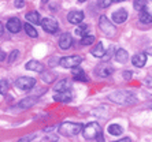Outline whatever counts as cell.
Masks as SVG:
<instances>
[{"label": "cell", "instance_id": "obj_27", "mask_svg": "<svg viewBox=\"0 0 152 142\" xmlns=\"http://www.w3.org/2000/svg\"><path fill=\"white\" fill-rule=\"evenodd\" d=\"M147 3H148V0H134V8L137 11H140L147 7Z\"/></svg>", "mask_w": 152, "mask_h": 142}, {"label": "cell", "instance_id": "obj_6", "mask_svg": "<svg viewBox=\"0 0 152 142\" xmlns=\"http://www.w3.org/2000/svg\"><path fill=\"white\" fill-rule=\"evenodd\" d=\"M36 79L30 78V77H21L15 81V86L21 90H30L32 88H34Z\"/></svg>", "mask_w": 152, "mask_h": 142}, {"label": "cell", "instance_id": "obj_4", "mask_svg": "<svg viewBox=\"0 0 152 142\" xmlns=\"http://www.w3.org/2000/svg\"><path fill=\"white\" fill-rule=\"evenodd\" d=\"M99 28L107 37H114V36L117 34V29H115V26H114L113 23L108 21V18L104 17V15L99 18Z\"/></svg>", "mask_w": 152, "mask_h": 142}, {"label": "cell", "instance_id": "obj_25", "mask_svg": "<svg viewBox=\"0 0 152 142\" xmlns=\"http://www.w3.org/2000/svg\"><path fill=\"white\" fill-rule=\"evenodd\" d=\"M41 79L45 82V83H51V82L55 81V74L51 72V71H45V72L41 74Z\"/></svg>", "mask_w": 152, "mask_h": 142}, {"label": "cell", "instance_id": "obj_3", "mask_svg": "<svg viewBox=\"0 0 152 142\" xmlns=\"http://www.w3.org/2000/svg\"><path fill=\"white\" fill-rule=\"evenodd\" d=\"M82 131V124L74 122H63L59 126V133L64 137H74Z\"/></svg>", "mask_w": 152, "mask_h": 142}, {"label": "cell", "instance_id": "obj_40", "mask_svg": "<svg viewBox=\"0 0 152 142\" xmlns=\"http://www.w3.org/2000/svg\"><path fill=\"white\" fill-rule=\"evenodd\" d=\"M78 1H80V3H84V1H86V0H78Z\"/></svg>", "mask_w": 152, "mask_h": 142}, {"label": "cell", "instance_id": "obj_23", "mask_svg": "<svg viewBox=\"0 0 152 142\" xmlns=\"http://www.w3.org/2000/svg\"><path fill=\"white\" fill-rule=\"evenodd\" d=\"M107 130H108V133H110L111 135H121L122 131H124V128L121 127L119 124H110Z\"/></svg>", "mask_w": 152, "mask_h": 142}, {"label": "cell", "instance_id": "obj_7", "mask_svg": "<svg viewBox=\"0 0 152 142\" xmlns=\"http://www.w3.org/2000/svg\"><path fill=\"white\" fill-rule=\"evenodd\" d=\"M40 25L42 26V29H44L47 33H51V34H53V33H56L58 30H59L58 22L55 21V19H52V18H44V19L40 22Z\"/></svg>", "mask_w": 152, "mask_h": 142}, {"label": "cell", "instance_id": "obj_22", "mask_svg": "<svg viewBox=\"0 0 152 142\" xmlns=\"http://www.w3.org/2000/svg\"><path fill=\"white\" fill-rule=\"evenodd\" d=\"M140 22H142V23H151V14L148 12V10L147 8H142V10H140Z\"/></svg>", "mask_w": 152, "mask_h": 142}, {"label": "cell", "instance_id": "obj_11", "mask_svg": "<svg viewBox=\"0 0 152 142\" xmlns=\"http://www.w3.org/2000/svg\"><path fill=\"white\" fill-rule=\"evenodd\" d=\"M53 100H55V101H59V103H69V101L73 100V93H71L70 90L55 93V94H53Z\"/></svg>", "mask_w": 152, "mask_h": 142}, {"label": "cell", "instance_id": "obj_16", "mask_svg": "<svg viewBox=\"0 0 152 142\" xmlns=\"http://www.w3.org/2000/svg\"><path fill=\"white\" fill-rule=\"evenodd\" d=\"M132 62H133V64H134L136 67L141 68L145 66V63H147V55L145 53H137V55H134V56L132 57Z\"/></svg>", "mask_w": 152, "mask_h": 142}, {"label": "cell", "instance_id": "obj_24", "mask_svg": "<svg viewBox=\"0 0 152 142\" xmlns=\"http://www.w3.org/2000/svg\"><path fill=\"white\" fill-rule=\"evenodd\" d=\"M25 32H26V34L29 36V37H32V38H36V37H37V36H39V33H37V30H36L34 28H33L32 25H30V23H26L25 25Z\"/></svg>", "mask_w": 152, "mask_h": 142}, {"label": "cell", "instance_id": "obj_33", "mask_svg": "<svg viewBox=\"0 0 152 142\" xmlns=\"http://www.w3.org/2000/svg\"><path fill=\"white\" fill-rule=\"evenodd\" d=\"M99 3H100V7L107 8V7H110V6H111V3H113V0H100Z\"/></svg>", "mask_w": 152, "mask_h": 142}, {"label": "cell", "instance_id": "obj_13", "mask_svg": "<svg viewBox=\"0 0 152 142\" xmlns=\"http://www.w3.org/2000/svg\"><path fill=\"white\" fill-rule=\"evenodd\" d=\"M70 88H71L70 79H60L56 85H55L53 90L56 93H60V92H67V90H70Z\"/></svg>", "mask_w": 152, "mask_h": 142}, {"label": "cell", "instance_id": "obj_31", "mask_svg": "<svg viewBox=\"0 0 152 142\" xmlns=\"http://www.w3.org/2000/svg\"><path fill=\"white\" fill-rule=\"evenodd\" d=\"M18 55H19V51H12V52L10 53L8 62H10V63H14V60H17L18 59Z\"/></svg>", "mask_w": 152, "mask_h": 142}, {"label": "cell", "instance_id": "obj_30", "mask_svg": "<svg viewBox=\"0 0 152 142\" xmlns=\"http://www.w3.org/2000/svg\"><path fill=\"white\" fill-rule=\"evenodd\" d=\"M36 137H37V134H28V135H25V137H22V138L18 139V142H32Z\"/></svg>", "mask_w": 152, "mask_h": 142}, {"label": "cell", "instance_id": "obj_14", "mask_svg": "<svg viewBox=\"0 0 152 142\" xmlns=\"http://www.w3.org/2000/svg\"><path fill=\"white\" fill-rule=\"evenodd\" d=\"M37 101H39V97L30 96V97H26V99L21 100V101H19V104H18V106H19V108L26 109V108H30V106L36 105V104H37Z\"/></svg>", "mask_w": 152, "mask_h": 142}, {"label": "cell", "instance_id": "obj_28", "mask_svg": "<svg viewBox=\"0 0 152 142\" xmlns=\"http://www.w3.org/2000/svg\"><path fill=\"white\" fill-rule=\"evenodd\" d=\"M75 33H77L78 36H82V37H84V36H88V34H86V33H88V26L82 25V23H81V26H78V28H77Z\"/></svg>", "mask_w": 152, "mask_h": 142}, {"label": "cell", "instance_id": "obj_29", "mask_svg": "<svg viewBox=\"0 0 152 142\" xmlns=\"http://www.w3.org/2000/svg\"><path fill=\"white\" fill-rule=\"evenodd\" d=\"M8 92V81L7 79H1L0 81V93H7Z\"/></svg>", "mask_w": 152, "mask_h": 142}, {"label": "cell", "instance_id": "obj_35", "mask_svg": "<svg viewBox=\"0 0 152 142\" xmlns=\"http://www.w3.org/2000/svg\"><path fill=\"white\" fill-rule=\"evenodd\" d=\"M124 78L127 79V81L132 78V72H130V71H125V72H124Z\"/></svg>", "mask_w": 152, "mask_h": 142}, {"label": "cell", "instance_id": "obj_20", "mask_svg": "<svg viewBox=\"0 0 152 142\" xmlns=\"http://www.w3.org/2000/svg\"><path fill=\"white\" fill-rule=\"evenodd\" d=\"M127 59H129V53L125 49H118L117 52H115V60H117L118 63H126Z\"/></svg>", "mask_w": 152, "mask_h": 142}, {"label": "cell", "instance_id": "obj_39", "mask_svg": "<svg viewBox=\"0 0 152 142\" xmlns=\"http://www.w3.org/2000/svg\"><path fill=\"white\" fill-rule=\"evenodd\" d=\"M41 3H42V4H45V3H48V0H41Z\"/></svg>", "mask_w": 152, "mask_h": 142}, {"label": "cell", "instance_id": "obj_38", "mask_svg": "<svg viewBox=\"0 0 152 142\" xmlns=\"http://www.w3.org/2000/svg\"><path fill=\"white\" fill-rule=\"evenodd\" d=\"M3 32H4V28H3V23L0 22V36L3 34Z\"/></svg>", "mask_w": 152, "mask_h": 142}, {"label": "cell", "instance_id": "obj_9", "mask_svg": "<svg viewBox=\"0 0 152 142\" xmlns=\"http://www.w3.org/2000/svg\"><path fill=\"white\" fill-rule=\"evenodd\" d=\"M67 21L73 25H78V23H82L84 21V12L82 11H71L67 15Z\"/></svg>", "mask_w": 152, "mask_h": 142}, {"label": "cell", "instance_id": "obj_2", "mask_svg": "<svg viewBox=\"0 0 152 142\" xmlns=\"http://www.w3.org/2000/svg\"><path fill=\"white\" fill-rule=\"evenodd\" d=\"M108 99L111 101L117 104H122V105H129V104H134L137 100H136V96L132 92H127V90H118V92L111 93Z\"/></svg>", "mask_w": 152, "mask_h": 142}, {"label": "cell", "instance_id": "obj_36", "mask_svg": "<svg viewBox=\"0 0 152 142\" xmlns=\"http://www.w3.org/2000/svg\"><path fill=\"white\" fill-rule=\"evenodd\" d=\"M4 57H6V53H4L3 49H0V62H3Z\"/></svg>", "mask_w": 152, "mask_h": 142}, {"label": "cell", "instance_id": "obj_34", "mask_svg": "<svg viewBox=\"0 0 152 142\" xmlns=\"http://www.w3.org/2000/svg\"><path fill=\"white\" fill-rule=\"evenodd\" d=\"M14 4H15V7H17V8H22L26 4V1H25V0H15Z\"/></svg>", "mask_w": 152, "mask_h": 142}, {"label": "cell", "instance_id": "obj_12", "mask_svg": "<svg viewBox=\"0 0 152 142\" xmlns=\"http://www.w3.org/2000/svg\"><path fill=\"white\" fill-rule=\"evenodd\" d=\"M6 26H7V29L10 30L11 33H18L19 30H21V28H22L21 21H19L18 18H10Z\"/></svg>", "mask_w": 152, "mask_h": 142}, {"label": "cell", "instance_id": "obj_15", "mask_svg": "<svg viewBox=\"0 0 152 142\" xmlns=\"http://www.w3.org/2000/svg\"><path fill=\"white\" fill-rule=\"evenodd\" d=\"M126 19H127V11L124 10V8L115 11L113 14V21L115 22V23H124Z\"/></svg>", "mask_w": 152, "mask_h": 142}, {"label": "cell", "instance_id": "obj_1", "mask_svg": "<svg viewBox=\"0 0 152 142\" xmlns=\"http://www.w3.org/2000/svg\"><path fill=\"white\" fill-rule=\"evenodd\" d=\"M82 135L85 139H97V142H104L102 127L97 122H92L82 127Z\"/></svg>", "mask_w": 152, "mask_h": 142}, {"label": "cell", "instance_id": "obj_8", "mask_svg": "<svg viewBox=\"0 0 152 142\" xmlns=\"http://www.w3.org/2000/svg\"><path fill=\"white\" fill-rule=\"evenodd\" d=\"M96 74L102 77V78H107V77H111L114 74V67L110 66L108 63H100L97 67H96Z\"/></svg>", "mask_w": 152, "mask_h": 142}, {"label": "cell", "instance_id": "obj_17", "mask_svg": "<svg viewBox=\"0 0 152 142\" xmlns=\"http://www.w3.org/2000/svg\"><path fill=\"white\" fill-rule=\"evenodd\" d=\"M73 77H74L75 81H82V82H88L89 81V78L86 77V74H85L84 70H82L80 66L73 68Z\"/></svg>", "mask_w": 152, "mask_h": 142}, {"label": "cell", "instance_id": "obj_26", "mask_svg": "<svg viewBox=\"0 0 152 142\" xmlns=\"http://www.w3.org/2000/svg\"><path fill=\"white\" fill-rule=\"evenodd\" d=\"M93 43H95V36L88 34V36H84V37L81 38L82 45H91V44H93Z\"/></svg>", "mask_w": 152, "mask_h": 142}, {"label": "cell", "instance_id": "obj_10", "mask_svg": "<svg viewBox=\"0 0 152 142\" xmlns=\"http://www.w3.org/2000/svg\"><path fill=\"white\" fill-rule=\"evenodd\" d=\"M73 44V37H71L70 33H63V34L60 36L59 38V46L62 49H69Z\"/></svg>", "mask_w": 152, "mask_h": 142}, {"label": "cell", "instance_id": "obj_5", "mask_svg": "<svg viewBox=\"0 0 152 142\" xmlns=\"http://www.w3.org/2000/svg\"><path fill=\"white\" fill-rule=\"evenodd\" d=\"M82 60H84V57L82 56H77V55H74V56L62 57L59 63H60V66L64 67V68H74V67H78V66L82 63Z\"/></svg>", "mask_w": 152, "mask_h": 142}, {"label": "cell", "instance_id": "obj_18", "mask_svg": "<svg viewBox=\"0 0 152 142\" xmlns=\"http://www.w3.org/2000/svg\"><path fill=\"white\" fill-rule=\"evenodd\" d=\"M25 67H26V70L36 71V72H41V71L44 70V66L37 60H29L28 63L25 64Z\"/></svg>", "mask_w": 152, "mask_h": 142}, {"label": "cell", "instance_id": "obj_19", "mask_svg": "<svg viewBox=\"0 0 152 142\" xmlns=\"http://www.w3.org/2000/svg\"><path fill=\"white\" fill-rule=\"evenodd\" d=\"M26 19L30 25H40V22H41V18H40V14L37 11H30L26 14Z\"/></svg>", "mask_w": 152, "mask_h": 142}, {"label": "cell", "instance_id": "obj_37", "mask_svg": "<svg viewBox=\"0 0 152 142\" xmlns=\"http://www.w3.org/2000/svg\"><path fill=\"white\" fill-rule=\"evenodd\" d=\"M115 142H132V139L130 138H122V139H119V141H115Z\"/></svg>", "mask_w": 152, "mask_h": 142}, {"label": "cell", "instance_id": "obj_32", "mask_svg": "<svg viewBox=\"0 0 152 142\" xmlns=\"http://www.w3.org/2000/svg\"><path fill=\"white\" fill-rule=\"evenodd\" d=\"M113 53H114V46H111V48L107 51V52H104V55H103V60L107 62L111 57V55H113Z\"/></svg>", "mask_w": 152, "mask_h": 142}, {"label": "cell", "instance_id": "obj_21", "mask_svg": "<svg viewBox=\"0 0 152 142\" xmlns=\"http://www.w3.org/2000/svg\"><path fill=\"white\" fill-rule=\"evenodd\" d=\"M106 49H104V46H103V43H97L95 45V48L92 49V55L95 57H103Z\"/></svg>", "mask_w": 152, "mask_h": 142}, {"label": "cell", "instance_id": "obj_41", "mask_svg": "<svg viewBox=\"0 0 152 142\" xmlns=\"http://www.w3.org/2000/svg\"><path fill=\"white\" fill-rule=\"evenodd\" d=\"M113 1H124V0H113Z\"/></svg>", "mask_w": 152, "mask_h": 142}]
</instances>
